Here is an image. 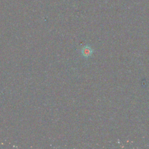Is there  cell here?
Instances as JSON below:
<instances>
[{
  "label": "cell",
  "mask_w": 149,
  "mask_h": 149,
  "mask_svg": "<svg viewBox=\"0 0 149 149\" xmlns=\"http://www.w3.org/2000/svg\"><path fill=\"white\" fill-rule=\"evenodd\" d=\"M94 49L91 48L90 45H86L83 47L81 49V54L83 57L84 58H90L93 54Z\"/></svg>",
  "instance_id": "cell-1"
}]
</instances>
